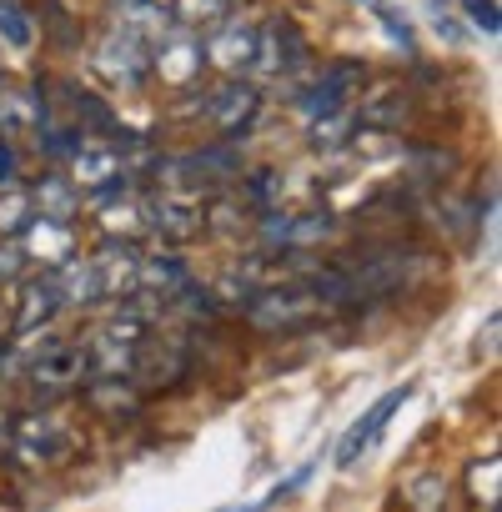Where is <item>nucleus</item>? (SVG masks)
<instances>
[{
	"label": "nucleus",
	"instance_id": "nucleus-1",
	"mask_svg": "<svg viewBox=\"0 0 502 512\" xmlns=\"http://www.w3.org/2000/svg\"><path fill=\"white\" fill-rule=\"evenodd\" d=\"M327 312H332V307H327L302 277L277 282V287H267V292H251V302H246L251 327H262V332H302V327L322 322Z\"/></svg>",
	"mask_w": 502,
	"mask_h": 512
},
{
	"label": "nucleus",
	"instance_id": "nucleus-2",
	"mask_svg": "<svg viewBox=\"0 0 502 512\" xmlns=\"http://www.w3.org/2000/svg\"><path fill=\"white\" fill-rule=\"evenodd\" d=\"M236 176H241V156L231 146H201V151H181V156L156 161V181L166 191H181V196H206Z\"/></svg>",
	"mask_w": 502,
	"mask_h": 512
},
{
	"label": "nucleus",
	"instance_id": "nucleus-3",
	"mask_svg": "<svg viewBox=\"0 0 502 512\" xmlns=\"http://www.w3.org/2000/svg\"><path fill=\"white\" fill-rule=\"evenodd\" d=\"M146 317L141 312H121V317H111L91 342H86V357H91V382H131V372H136V357H141V342H146Z\"/></svg>",
	"mask_w": 502,
	"mask_h": 512
},
{
	"label": "nucleus",
	"instance_id": "nucleus-4",
	"mask_svg": "<svg viewBox=\"0 0 502 512\" xmlns=\"http://www.w3.org/2000/svg\"><path fill=\"white\" fill-rule=\"evenodd\" d=\"M76 447H81L76 427H66V422L51 417V412L16 417L11 432H6V452H11L21 467H56V462H66Z\"/></svg>",
	"mask_w": 502,
	"mask_h": 512
},
{
	"label": "nucleus",
	"instance_id": "nucleus-5",
	"mask_svg": "<svg viewBox=\"0 0 502 512\" xmlns=\"http://www.w3.org/2000/svg\"><path fill=\"white\" fill-rule=\"evenodd\" d=\"M91 71L111 86V91H141L151 81V41H141L136 31L111 26L96 51H91Z\"/></svg>",
	"mask_w": 502,
	"mask_h": 512
},
{
	"label": "nucleus",
	"instance_id": "nucleus-6",
	"mask_svg": "<svg viewBox=\"0 0 502 512\" xmlns=\"http://www.w3.org/2000/svg\"><path fill=\"white\" fill-rule=\"evenodd\" d=\"M26 377H31V387H36L41 397H66V392L86 387V382H91L86 342H46V347L31 357Z\"/></svg>",
	"mask_w": 502,
	"mask_h": 512
},
{
	"label": "nucleus",
	"instance_id": "nucleus-7",
	"mask_svg": "<svg viewBox=\"0 0 502 512\" xmlns=\"http://www.w3.org/2000/svg\"><path fill=\"white\" fill-rule=\"evenodd\" d=\"M307 66V36L297 31V21L277 16V21H257V56H251V71L262 81H282L297 76Z\"/></svg>",
	"mask_w": 502,
	"mask_h": 512
},
{
	"label": "nucleus",
	"instance_id": "nucleus-8",
	"mask_svg": "<svg viewBox=\"0 0 502 512\" xmlns=\"http://www.w3.org/2000/svg\"><path fill=\"white\" fill-rule=\"evenodd\" d=\"M206 71V51L201 36L191 31H166L161 41H151V76H161V86L171 91H191Z\"/></svg>",
	"mask_w": 502,
	"mask_h": 512
},
{
	"label": "nucleus",
	"instance_id": "nucleus-9",
	"mask_svg": "<svg viewBox=\"0 0 502 512\" xmlns=\"http://www.w3.org/2000/svg\"><path fill=\"white\" fill-rule=\"evenodd\" d=\"M362 66L357 61H337V66H327L302 96H297V106H302V116L307 121H327V116H342V111H352V96L362 91Z\"/></svg>",
	"mask_w": 502,
	"mask_h": 512
},
{
	"label": "nucleus",
	"instance_id": "nucleus-10",
	"mask_svg": "<svg viewBox=\"0 0 502 512\" xmlns=\"http://www.w3.org/2000/svg\"><path fill=\"white\" fill-rule=\"evenodd\" d=\"M146 231L161 241H196L206 231V206L201 196H181V191H161L146 196Z\"/></svg>",
	"mask_w": 502,
	"mask_h": 512
},
{
	"label": "nucleus",
	"instance_id": "nucleus-11",
	"mask_svg": "<svg viewBox=\"0 0 502 512\" xmlns=\"http://www.w3.org/2000/svg\"><path fill=\"white\" fill-rule=\"evenodd\" d=\"M16 246L41 272H56V267L71 262V256H81L76 251V221H51V216H31V226L16 236Z\"/></svg>",
	"mask_w": 502,
	"mask_h": 512
},
{
	"label": "nucleus",
	"instance_id": "nucleus-12",
	"mask_svg": "<svg viewBox=\"0 0 502 512\" xmlns=\"http://www.w3.org/2000/svg\"><path fill=\"white\" fill-rule=\"evenodd\" d=\"M412 397V387L402 382V387H392L387 397H377L367 412H362V422H352L347 427V437L337 442V467H357L372 447H377V437L387 432V422H392V412H402V402Z\"/></svg>",
	"mask_w": 502,
	"mask_h": 512
},
{
	"label": "nucleus",
	"instance_id": "nucleus-13",
	"mask_svg": "<svg viewBox=\"0 0 502 512\" xmlns=\"http://www.w3.org/2000/svg\"><path fill=\"white\" fill-rule=\"evenodd\" d=\"M257 111H262V96H257V86H246V81H226L221 91L206 96V121L226 141H241L251 126H257Z\"/></svg>",
	"mask_w": 502,
	"mask_h": 512
},
{
	"label": "nucleus",
	"instance_id": "nucleus-14",
	"mask_svg": "<svg viewBox=\"0 0 502 512\" xmlns=\"http://www.w3.org/2000/svg\"><path fill=\"white\" fill-rule=\"evenodd\" d=\"M71 181H76V191H91V196H106V191L131 186L121 146H116V141H106V146H81V151L71 156Z\"/></svg>",
	"mask_w": 502,
	"mask_h": 512
},
{
	"label": "nucleus",
	"instance_id": "nucleus-15",
	"mask_svg": "<svg viewBox=\"0 0 502 512\" xmlns=\"http://www.w3.org/2000/svg\"><path fill=\"white\" fill-rule=\"evenodd\" d=\"M206 61L226 76H241L251 71V56H257V21H246V16H226L221 26H211V41L201 46Z\"/></svg>",
	"mask_w": 502,
	"mask_h": 512
},
{
	"label": "nucleus",
	"instance_id": "nucleus-16",
	"mask_svg": "<svg viewBox=\"0 0 502 512\" xmlns=\"http://www.w3.org/2000/svg\"><path fill=\"white\" fill-rule=\"evenodd\" d=\"M96 287H101V302H121V297H136V272H141V251L136 241H106L96 256Z\"/></svg>",
	"mask_w": 502,
	"mask_h": 512
},
{
	"label": "nucleus",
	"instance_id": "nucleus-17",
	"mask_svg": "<svg viewBox=\"0 0 502 512\" xmlns=\"http://www.w3.org/2000/svg\"><path fill=\"white\" fill-rule=\"evenodd\" d=\"M337 231V221L327 211H307V216H287V211H267L262 221V236L282 251H307V246H322L327 236Z\"/></svg>",
	"mask_w": 502,
	"mask_h": 512
},
{
	"label": "nucleus",
	"instance_id": "nucleus-18",
	"mask_svg": "<svg viewBox=\"0 0 502 512\" xmlns=\"http://www.w3.org/2000/svg\"><path fill=\"white\" fill-rule=\"evenodd\" d=\"M61 287H56V277L51 272H41V277H26L21 282V297H16V332L21 337H31V332H46L56 317H61Z\"/></svg>",
	"mask_w": 502,
	"mask_h": 512
},
{
	"label": "nucleus",
	"instance_id": "nucleus-19",
	"mask_svg": "<svg viewBox=\"0 0 502 512\" xmlns=\"http://www.w3.org/2000/svg\"><path fill=\"white\" fill-rule=\"evenodd\" d=\"M96 216H101L106 241H136V236H146V196L131 191V186L96 196Z\"/></svg>",
	"mask_w": 502,
	"mask_h": 512
},
{
	"label": "nucleus",
	"instance_id": "nucleus-20",
	"mask_svg": "<svg viewBox=\"0 0 502 512\" xmlns=\"http://www.w3.org/2000/svg\"><path fill=\"white\" fill-rule=\"evenodd\" d=\"M191 287V272L181 256L161 251V256H141V272H136V297H151L161 307H171L181 292Z\"/></svg>",
	"mask_w": 502,
	"mask_h": 512
},
{
	"label": "nucleus",
	"instance_id": "nucleus-21",
	"mask_svg": "<svg viewBox=\"0 0 502 512\" xmlns=\"http://www.w3.org/2000/svg\"><path fill=\"white\" fill-rule=\"evenodd\" d=\"M31 191V206H36V216H51V221H76V211H81V191H76V181L71 176H41L36 186H26Z\"/></svg>",
	"mask_w": 502,
	"mask_h": 512
},
{
	"label": "nucleus",
	"instance_id": "nucleus-22",
	"mask_svg": "<svg viewBox=\"0 0 502 512\" xmlns=\"http://www.w3.org/2000/svg\"><path fill=\"white\" fill-rule=\"evenodd\" d=\"M116 26L121 31H136L141 41H161L171 26V11L161 6V0H116Z\"/></svg>",
	"mask_w": 502,
	"mask_h": 512
},
{
	"label": "nucleus",
	"instance_id": "nucleus-23",
	"mask_svg": "<svg viewBox=\"0 0 502 512\" xmlns=\"http://www.w3.org/2000/svg\"><path fill=\"white\" fill-rule=\"evenodd\" d=\"M56 287H61V302L66 307H96L101 302V287H96V267H91V256H71L66 267L51 272Z\"/></svg>",
	"mask_w": 502,
	"mask_h": 512
},
{
	"label": "nucleus",
	"instance_id": "nucleus-24",
	"mask_svg": "<svg viewBox=\"0 0 502 512\" xmlns=\"http://www.w3.org/2000/svg\"><path fill=\"white\" fill-rule=\"evenodd\" d=\"M166 11H171V26L176 31L201 36V31H211V26H221L231 16V0H171Z\"/></svg>",
	"mask_w": 502,
	"mask_h": 512
},
{
	"label": "nucleus",
	"instance_id": "nucleus-25",
	"mask_svg": "<svg viewBox=\"0 0 502 512\" xmlns=\"http://www.w3.org/2000/svg\"><path fill=\"white\" fill-rule=\"evenodd\" d=\"M31 216H36V206H31V191L26 186H0V236L16 241L31 226Z\"/></svg>",
	"mask_w": 502,
	"mask_h": 512
},
{
	"label": "nucleus",
	"instance_id": "nucleus-26",
	"mask_svg": "<svg viewBox=\"0 0 502 512\" xmlns=\"http://www.w3.org/2000/svg\"><path fill=\"white\" fill-rule=\"evenodd\" d=\"M407 116V91H382L377 101L362 106V131H392Z\"/></svg>",
	"mask_w": 502,
	"mask_h": 512
},
{
	"label": "nucleus",
	"instance_id": "nucleus-27",
	"mask_svg": "<svg viewBox=\"0 0 502 512\" xmlns=\"http://www.w3.org/2000/svg\"><path fill=\"white\" fill-rule=\"evenodd\" d=\"M0 41H6L11 51H26L36 41V26H31L21 0H0Z\"/></svg>",
	"mask_w": 502,
	"mask_h": 512
},
{
	"label": "nucleus",
	"instance_id": "nucleus-28",
	"mask_svg": "<svg viewBox=\"0 0 502 512\" xmlns=\"http://www.w3.org/2000/svg\"><path fill=\"white\" fill-rule=\"evenodd\" d=\"M81 136H86V131H76V126H51V121H46L36 141L46 146V156L61 161V156H76V151H81Z\"/></svg>",
	"mask_w": 502,
	"mask_h": 512
},
{
	"label": "nucleus",
	"instance_id": "nucleus-29",
	"mask_svg": "<svg viewBox=\"0 0 502 512\" xmlns=\"http://www.w3.org/2000/svg\"><path fill=\"white\" fill-rule=\"evenodd\" d=\"M497 477H502V462H497V457H487V462H472V472H467V482H472V492H477V502H487V507H497Z\"/></svg>",
	"mask_w": 502,
	"mask_h": 512
},
{
	"label": "nucleus",
	"instance_id": "nucleus-30",
	"mask_svg": "<svg viewBox=\"0 0 502 512\" xmlns=\"http://www.w3.org/2000/svg\"><path fill=\"white\" fill-rule=\"evenodd\" d=\"M437 497H447L442 477H417V482L407 487V502H412V512H442V502H437Z\"/></svg>",
	"mask_w": 502,
	"mask_h": 512
},
{
	"label": "nucleus",
	"instance_id": "nucleus-31",
	"mask_svg": "<svg viewBox=\"0 0 502 512\" xmlns=\"http://www.w3.org/2000/svg\"><path fill=\"white\" fill-rule=\"evenodd\" d=\"M26 251L16 246V241H0V287H11V282H21L26 277Z\"/></svg>",
	"mask_w": 502,
	"mask_h": 512
},
{
	"label": "nucleus",
	"instance_id": "nucleus-32",
	"mask_svg": "<svg viewBox=\"0 0 502 512\" xmlns=\"http://www.w3.org/2000/svg\"><path fill=\"white\" fill-rule=\"evenodd\" d=\"M462 16H467L482 36H497V26H502V21H497V0H462Z\"/></svg>",
	"mask_w": 502,
	"mask_h": 512
},
{
	"label": "nucleus",
	"instance_id": "nucleus-33",
	"mask_svg": "<svg viewBox=\"0 0 502 512\" xmlns=\"http://www.w3.org/2000/svg\"><path fill=\"white\" fill-rule=\"evenodd\" d=\"M0 186H16V146L0 136Z\"/></svg>",
	"mask_w": 502,
	"mask_h": 512
}]
</instances>
